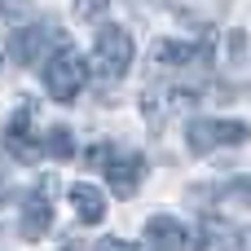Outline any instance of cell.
<instances>
[{
	"label": "cell",
	"instance_id": "obj_1",
	"mask_svg": "<svg viewBox=\"0 0 251 251\" xmlns=\"http://www.w3.org/2000/svg\"><path fill=\"white\" fill-rule=\"evenodd\" d=\"M132 57H137L132 31L119 26V22H101L97 44H93V66H97V75H101L106 84H115V79H124V75L132 71Z\"/></svg>",
	"mask_w": 251,
	"mask_h": 251
},
{
	"label": "cell",
	"instance_id": "obj_2",
	"mask_svg": "<svg viewBox=\"0 0 251 251\" xmlns=\"http://www.w3.org/2000/svg\"><path fill=\"white\" fill-rule=\"evenodd\" d=\"M84 84H88V62H84L71 44H62V49L44 62V93L66 106V101H75V97L84 93Z\"/></svg>",
	"mask_w": 251,
	"mask_h": 251
},
{
	"label": "cell",
	"instance_id": "obj_3",
	"mask_svg": "<svg viewBox=\"0 0 251 251\" xmlns=\"http://www.w3.org/2000/svg\"><path fill=\"white\" fill-rule=\"evenodd\" d=\"M247 137H251V128L243 119H207V115H199V119L185 124V146H190V154H212V150H221V146H243Z\"/></svg>",
	"mask_w": 251,
	"mask_h": 251
},
{
	"label": "cell",
	"instance_id": "obj_4",
	"mask_svg": "<svg viewBox=\"0 0 251 251\" xmlns=\"http://www.w3.org/2000/svg\"><path fill=\"white\" fill-rule=\"evenodd\" d=\"M53 194H57V176L53 172H44L40 181H35V190L22 199V238L26 243H40L49 229H53Z\"/></svg>",
	"mask_w": 251,
	"mask_h": 251
},
{
	"label": "cell",
	"instance_id": "obj_5",
	"mask_svg": "<svg viewBox=\"0 0 251 251\" xmlns=\"http://www.w3.org/2000/svg\"><path fill=\"white\" fill-rule=\"evenodd\" d=\"M101 172H106V185L119 194V199H132L137 190H141V181H146V154H137V150H106V159H101Z\"/></svg>",
	"mask_w": 251,
	"mask_h": 251
},
{
	"label": "cell",
	"instance_id": "obj_6",
	"mask_svg": "<svg viewBox=\"0 0 251 251\" xmlns=\"http://www.w3.org/2000/svg\"><path fill=\"white\" fill-rule=\"evenodd\" d=\"M4 154L18 159V163H35L44 154V137H35V128H31V106H22L4 124Z\"/></svg>",
	"mask_w": 251,
	"mask_h": 251
},
{
	"label": "cell",
	"instance_id": "obj_7",
	"mask_svg": "<svg viewBox=\"0 0 251 251\" xmlns=\"http://www.w3.org/2000/svg\"><path fill=\"white\" fill-rule=\"evenodd\" d=\"M49 40H66V35H62L57 26H49V22H26V26H18V31H13V44H9V49H13V62H18V66H35Z\"/></svg>",
	"mask_w": 251,
	"mask_h": 251
},
{
	"label": "cell",
	"instance_id": "obj_8",
	"mask_svg": "<svg viewBox=\"0 0 251 251\" xmlns=\"http://www.w3.org/2000/svg\"><path fill=\"white\" fill-rule=\"evenodd\" d=\"M146 243H150V251H185L190 247V229L176 216H150L146 221Z\"/></svg>",
	"mask_w": 251,
	"mask_h": 251
},
{
	"label": "cell",
	"instance_id": "obj_9",
	"mask_svg": "<svg viewBox=\"0 0 251 251\" xmlns=\"http://www.w3.org/2000/svg\"><path fill=\"white\" fill-rule=\"evenodd\" d=\"M238 247V229L221 216H203L194 229V251H234Z\"/></svg>",
	"mask_w": 251,
	"mask_h": 251
},
{
	"label": "cell",
	"instance_id": "obj_10",
	"mask_svg": "<svg viewBox=\"0 0 251 251\" xmlns=\"http://www.w3.org/2000/svg\"><path fill=\"white\" fill-rule=\"evenodd\" d=\"M66 194H71V207H75V216H79L84 225H101V216H106V199H101V190H97L93 181H75Z\"/></svg>",
	"mask_w": 251,
	"mask_h": 251
},
{
	"label": "cell",
	"instance_id": "obj_11",
	"mask_svg": "<svg viewBox=\"0 0 251 251\" xmlns=\"http://www.w3.org/2000/svg\"><path fill=\"white\" fill-rule=\"evenodd\" d=\"M199 57H207V53H203V44H190V40H154V49H150L154 66H190Z\"/></svg>",
	"mask_w": 251,
	"mask_h": 251
},
{
	"label": "cell",
	"instance_id": "obj_12",
	"mask_svg": "<svg viewBox=\"0 0 251 251\" xmlns=\"http://www.w3.org/2000/svg\"><path fill=\"white\" fill-rule=\"evenodd\" d=\"M44 150H49L57 163L75 159V137H71V128H66V124H53V128L44 132Z\"/></svg>",
	"mask_w": 251,
	"mask_h": 251
},
{
	"label": "cell",
	"instance_id": "obj_13",
	"mask_svg": "<svg viewBox=\"0 0 251 251\" xmlns=\"http://www.w3.org/2000/svg\"><path fill=\"white\" fill-rule=\"evenodd\" d=\"M0 13H4L9 26H26L31 13H35V4H31V0H0Z\"/></svg>",
	"mask_w": 251,
	"mask_h": 251
},
{
	"label": "cell",
	"instance_id": "obj_14",
	"mask_svg": "<svg viewBox=\"0 0 251 251\" xmlns=\"http://www.w3.org/2000/svg\"><path fill=\"white\" fill-rule=\"evenodd\" d=\"M221 199H225V203H238V207H251V176L229 181V185L221 190Z\"/></svg>",
	"mask_w": 251,
	"mask_h": 251
},
{
	"label": "cell",
	"instance_id": "obj_15",
	"mask_svg": "<svg viewBox=\"0 0 251 251\" xmlns=\"http://www.w3.org/2000/svg\"><path fill=\"white\" fill-rule=\"evenodd\" d=\"M106 4H110V0H75L71 9H75V18H79V22H97V18L106 13Z\"/></svg>",
	"mask_w": 251,
	"mask_h": 251
},
{
	"label": "cell",
	"instance_id": "obj_16",
	"mask_svg": "<svg viewBox=\"0 0 251 251\" xmlns=\"http://www.w3.org/2000/svg\"><path fill=\"white\" fill-rule=\"evenodd\" d=\"M225 44H229V62H243V57H247V31L234 26V31L225 35Z\"/></svg>",
	"mask_w": 251,
	"mask_h": 251
},
{
	"label": "cell",
	"instance_id": "obj_17",
	"mask_svg": "<svg viewBox=\"0 0 251 251\" xmlns=\"http://www.w3.org/2000/svg\"><path fill=\"white\" fill-rule=\"evenodd\" d=\"M97 251H137V243H128V238H101Z\"/></svg>",
	"mask_w": 251,
	"mask_h": 251
},
{
	"label": "cell",
	"instance_id": "obj_18",
	"mask_svg": "<svg viewBox=\"0 0 251 251\" xmlns=\"http://www.w3.org/2000/svg\"><path fill=\"white\" fill-rule=\"evenodd\" d=\"M238 247H243V251H251V229H238Z\"/></svg>",
	"mask_w": 251,
	"mask_h": 251
},
{
	"label": "cell",
	"instance_id": "obj_19",
	"mask_svg": "<svg viewBox=\"0 0 251 251\" xmlns=\"http://www.w3.org/2000/svg\"><path fill=\"white\" fill-rule=\"evenodd\" d=\"M9 203V181H4V172H0V207Z\"/></svg>",
	"mask_w": 251,
	"mask_h": 251
},
{
	"label": "cell",
	"instance_id": "obj_20",
	"mask_svg": "<svg viewBox=\"0 0 251 251\" xmlns=\"http://www.w3.org/2000/svg\"><path fill=\"white\" fill-rule=\"evenodd\" d=\"M57 251H84V247H79V243H62Z\"/></svg>",
	"mask_w": 251,
	"mask_h": 251
},
{
	"label": "cell",
	"instance_id": "obj_21",
	"mask_svg": "<svg viewBox=\"0 0 251 251\" xmlns=\"http://www.w3.org/2000/svg\"><path fill=\"white\" fill-rule=\"evenodd\" d=\"M0 71H4V49H0Z\"/></svg>",
	"mask_w": 251,
	"mask_h": 251
}]
</instances>
